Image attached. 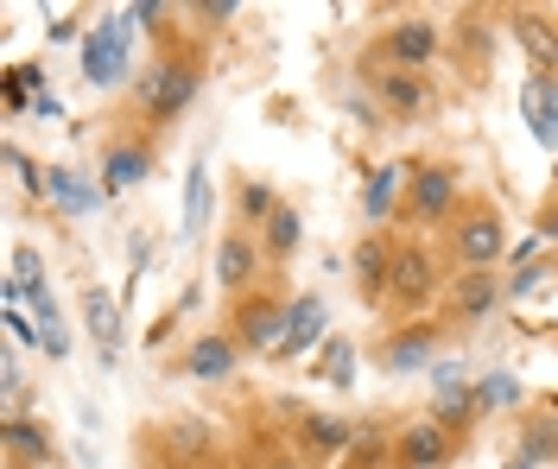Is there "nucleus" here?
<instances>
[{
	"label": "nucleus",
	"mask_w": 558,
	"mask_h": 469,
	"mask_svg": "<svg viewBox=\"0 0 558 469\" xmlns=\"http://www.w3.org/2000/svg\"><path fill=\"white\" fill-rule=\"evenodd\" d=\"M197 89H204V64L197 58H166V64H153L140 76V109L153 121H178L197 102Z\"/></svg>",
	"instance_id": "1"
},
{
	"label": "nucleus",
	"mask_w": 558,
	"mask_h": 469,
	"mask_svg": "<svg viewBox=\"0 0 558 469\" xmlns=\"http://www.w3.org/2000/svg\"><path fill=\"white\" fill-rule=\"evenodd\" d=\"M501 248H508V222H501L495 203H470V210L451 222V254L470 273H488V267L501 260Z\"/></svg>",
	"instance_id": "2"
},
{
	"label": "nucleus",
	"mask_w": 558,
	"mask_h": 469,
	"mask_svg": "<svg viewBox=\"0 0 558 469\" xmlns=\"http://www.w3.org/2000/svg\"><path fill=\"white\" fill-rule=\"evenodd\" d=\"M128 20H102L96 33L83 38V71H89V83L96 89H108V83H121L128 76Z\"/></svg>",
	"instance_id": "3"
},
{
	"label": "nucleus",
	"mask_w": 558,
	"mask_h": 469,
	"mask_svg": "<svg viewBox=\"0 0 558 469\" xmlns=\"http://www.w3.org/2000/svg\"><path fill=\"white\" fill-rule=\"evenodd\" d=\"M286 318H292V305H279L267 292H247L242 311H235V330H242L247 349H279L286 343Z\"/></svg>",
	"instance_id": "4"
},
{
	"label": "nucleus",
	"mask_w": 558,
	"mask_h": 469,
	"mask_svg": "<svg viewBox=\"0 0 558 469\" xmlns=\"http://www.w3.org/2000/svg\"><path fill=\"white\" fill-rule=\"evenodd\" d=\"M254 273H260V248H254V235H247V229L222 235V248H216V286L222 292H247Z\"/></svg>",
	"instance_id": "5"
},
{
	"label": "nucleus",
	"mask_w": 558,
	"mask_h": 469,
	"mask_svg": "<svg viewBox=\"0 0 558 469\" xmlns=\"http://www.w3.org/2000/svg\"><path fill=\"white\" fill-rule=\"evenodd\" d=\"M457 203V172L451 165H425L413 178V217L418 222H445Z\"/></svg>",
	"instance_id": "6"
},
{
	"label": "nucleus",
	"mask_w": 558,
	"mask_h": 469,
	"mask_svg": "<svg viewBox=\"0 0 558 469\" xmlns=\"http://www.w3.org/2000/svg\"><path fill=\"white\" fill-rule=\"evenodd\" d=\"M432 51H438V26H432V20H400V26L387 33V58H393V71H418V64H432Z\"/></svg>",
	"instance_id": "7"
},
{
	"label": "nucleus",
	"mask_w": 558,
	"mask_h": 469,
	"mask_svg": "<svg viewBox=\"0 0 558 469\" xmlns=\"http://www.w3.org/2000/svg\"><path fill=\"white\" fill-rule=\"evenodd\" d=\"M146 172H153V146H146V140L108 146V159H102V190H134Z\"/></svg>",
	"instance_id": "8"
},
{
	"label": "nucleus",
	"mask_w": 558,
	"mask_h": 469,
	"mask_svg": "<svg viewBox=\"0 0 558 469\" xmlns=\"http://www.w3.org/2000/svg\"><path fill=\"white\" fill-rule=\"evenodd\" d=\"M393 242H387V235H368V242H362V248H355V286L368 292V298H381L387 286H393Z\"/></svg>",
	"instance_id": "9"
},
{
	"label": "nucleus",
	"mask_w": 558,
	"mask_h": 469,
	"mask_svg": "<svg viewBox=\"0 0 558 469\" xmlns=\"http://www.w3.org/2000/svg\"><path fill=\"white\" fill-rule=\"evenodd\" d=\"M521 109H526L533 140H539V146H558V83H553V76H533V83H526Z\"/></svg>",
	"instance_id": "10"
},
{
	"label": "nucleus",
	"mask_w": 558,
	"mask_h": 469,
	"mask_svg": "<svg viewBox=\"0 0 558 469\" xmlns=\"http://www.w3.org/2000/svg\"><path fill=\"white\" fill-rule=\"evenodd\" d=\"M387 292H393L400 305H418V298H432V292H438L425 248H400V254H393V286H387Z\"/></svg>",
	"instance_id": "11"
},
{
	"label": "nucleus",
	"mask_w": 558,
	"mask_h": 469,
	"mask_svg": "<svg viewBox=\"0 0 558 469\" xmlns=\"http://www.w3.org/2000/svg\"><path fill=\"white\" fill-rule=\"evenodd\" d=\"M400 469H438L451 457V432L445 425H413V432H400Z\"/></svg>",
	"instance_id": "12"
},
{
	"label": "nucleus",
	"mask_w": 558,
	"mask_h": 469,
	"mask_svg": "<svg viewBox=\"0 0 558 469\" xmlns=\"http://www.w3.org/2000/svg\"><path fill=\"white\" fill-rule=\"evenodd\" d=\"M184 368H191L197 381H229V374H235V343H229V336H197L191 356H184Z\"/></svg>",
	"instance_id": "13"
},
{
	"label": "nucleus",
	"mask_w": 558,
	"mask_h": 469,
	"mask_svg": "<svg viewBox=\"0 0 558 469\" xmlns=\"http://www.w3.org/2000/svg\"><path fill=\"white\" fill-rule=\"evenodd\" d=\"M317 336H324V305H317V298H299L292 318H286V343H279L274 356H305Z\"/></svg>",
	"instance_id": "14"
},
{
	"label": "nucleus",
	"mask_w": 558,
	"mask_h": 469,
	"mask_svg": "<svg viewBox=\"0 0 558 469\" xmlns=\"http://www.w3.org/2000/svg\"><path fill=\"white\" fill-rule=\"evenodd\" d=\"M375 89H381V102L393 114H418L425 109V83H418L413 71H387V76H375Z\"/></svg>",
	"instance_id": "15"
},
{
	"label": "nucleus",
	"mask_w": 558,
	"mask_h": 469,
	"mask_svg": "<svg viewBox=\"0 0 558 469\" xmlns=\"http://www.w3.org/2000/svg\"><path fill=\"white\" fill-rule=\"evenodd\" d=\"M501 298V280H488V273H463L451 292V311H463V318H483L488 305Z\"/></svg>",
	"instance_id": "16"
},
{
	"label": "nucleus",
	"mask_w": 558,
	"mask_h": 469,
	"mask_svg": "<svg viewBox=\"0 0 558 469\" xmlns=\"http://www.w3.org/2000/svg\"><path fill=\"white\" fill-rule=\"evenodd\" d=\"M204 217H209V172L191 165V184H184V235H197Z\"/></svg>",
	"instance_id": "17"
},
{
	"label": "nucleus",
	"mask_w": 558,
	"mask_h": 469,
	"mask_svg": "<svg viewBox=\"0 0 558 469\" xmlns=\"http://www.w3.org/2000/svg\"><path fill=\"white\" fill-rule=\"evenodd\" d=\"M83 311H89V330L102 336V356H114V343H121V318H114V305H108L102 292H89Z\"/></svg>",
	"instance_id": "18"
},
{
	"label": "nucleus",
	"mask_w": 558,
	"mask_h": 469,
	"mask_svg": "<svg viewBox=\"0 0 558 469\" xmlns=\"http://www.w3.org/2000/svg\"><path fill=\"white\" fill-rule=\"evenodd\" d=\"M432 356V330L413 324V336H393L387 343V368H418V361Z\"/></svg>",
	"instance_id": "19"
},
{
	"label": "nucleus",
	"mask_w": 558,
	"mask_h": 469,
	"mask_svg": "<svg viewBox=\"0 0 558 469\" xmlns=\"http://www.w3.org/2000/svg\"><path fill=\"white\" fill-rule=\"evenodd\" d=\"M305 451H349V425L312 412V419H305Z\"/></svg>",
	"instance_id": "20"
},
{
	"label": "nucleus",
	"mask_w": 558,
	"mask_h": 469,
	"mask_svg": "<svg viewBox=\"0 0 558 469\" xmlns=\"http://www.w3.org/2000/svg\"><path fill=\"white\" fill-rule=\"evenodd\" d=\"M7 444H13L20 457H33V464L51 457V437H45V425H33V419H13V425H7Z\"/></svg>",
	"instance_id": "21"
},
{
	"label": "nucleus",
	"mask_w": 558,
	"mask_h": 469,
	"mask_svg": "<svg viewBox=\"0 0 558 469\" xmlns=\"http://www.w3.org/2000/svg\"><path fill=\"white\" fill-rule=\"evenodd\" d=\"M299 235H305V222H299V210H274V222H267V254H286L299 248Z\"/></svg>",
	"instance_id": "22"
},
{
	"label": "nucleus",
	"mask_w": 558,
	"mask_h": 469,
	"mask_svg": "<svg viewBox=\"0 0 558 469\" xmlns=\"http://www.w3.org/2000/svg\"><path fill=\"white\" fill-rule=\"evenodd\" d=\"M45 190H51L64 210H89V203H96V190H83V184L70 178V172H45Z\"/></svg>",
	"instance_id": "23"
},
{
	"label": "nucleus",
	"mask_w": 558,
	"mask_h": 469,
	"mask_svg": "<svg viewBox=\"0 0 558 469\" xmlns=\"http://www.w3.org/2000/svg\"><path fill=\"white\" fill-rule=\"evenodd\" d=\"M514 399H521L514 374H483V387H476V412H488V406H514Z\"/></svg>",
	"instance_id": "24"
},
{
	"label": "nucleus",
	"mask_w": 558,
	"mask_h": 469,
	"mask_svg": "<svg viewBox=\"0 0 558 469\" xmlns=\"http://www.w3.org/2000/svg\"><path fill=\"white\" fill-rule=\"evenodd\" d=\"M514 33H521V45L539 58V64H558V38L539 33V20H526V13H521V20H514Z\"/></svg>",
	"instance_id": "25"
},
{
	"label": "nucleus",
	"mask_w": 558,
	"mask_h": 469,
	"mask_svg": "<svg viewBox=\"0 0 558 469\" xmlns=\"http://www.w3.org/2000/svg\"><path fill=\"white\" fill-rule=\"evenodd\" d=\"M235 203H242V217L247 222H274V190H267V184H242V197H235Z\"/></svg>",
	"instance_id": "26"
},
{
	"label": "nucleus",
	"mask_w": 558,
	"mask_h": 469,
	"mask_svg": "<svg viewBox=\"0 0 558 469\" xmlns=\"http://www.w3.org/2000/svg\"><path fill=\"white\" fill-rule=\"evenodd\" d=\"M393 178H400V165H387V172H375V184H368V217H387V197H393Z\"/></svg>",
	"instance_id": "27"
},
{
	"label": "nucleus",
	"mask_w": 558,
	"mask_h": 469,
	"mask_svg": "<svg viewBox=\"0 0 558 469\" xmlns=\"http://www.w3.org/2000/svg\"><path fill=\"white\" fill-rule=\"evenodd\" d=\"M324 374H330L337 387H349V374H355V356H349L343 343H330V349H324Z\"/></svg>",
	"instance_id": "28"
},
{
	"label": "nucleus",
	"mask_w": 558,
	"mask_h": 469,
	"mask_svg": "<svg viewBox=\"0 0 558 469\" xmlns=\"http://www.w3.org/2000/svg\"><path fill=\"white\" fill-rule=\"evenodd\" d=\"M191 13H197V20H209V26H229L242 7H235V0H204V7H191Z\"/></svg>",
	"instance_id": "29"
},
{
	"label": "nucleus",
	"mask_w": 558,
	"mask_h": 469,
	"mask_svg": "<svg viewBox=\"0 0 558 469\" xmlns=\"http://www.w3.org/2000/svg\"><path fill=\"white\" fill-rule=\"evenodd\" d=\"M159 13H166V7H159V0H140L134 13H128V20H140V26H153V20H159Z\"/></svg>",
	"instance_id": "30"
},
{
	"label": "nucleus",
	"mask_w": 558,
	"mask_h": 469,
	"mask_svg": "<svg viewBox=\"0 0 558 469\" xmlns=\"http://www.w3.org/2000/svg\"><path fill=\"white\" fill-rule=\"evenodd\" d=\"M546 235H558V210H546Z\"/></svg>",
	"instance_id": "31"
}]
</instances>
